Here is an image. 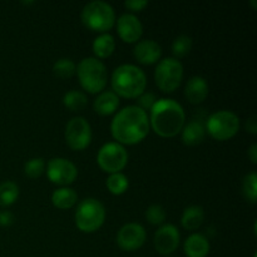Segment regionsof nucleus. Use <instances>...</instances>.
I'll list each match as a JSON object with an SVG mask.
<instances>
[{"label": "nucleus", "mask_w": 257, "mask_h": 257, "mask_svg": "<svg viewBox=\"0 0 257 257\" xmlns=\"http://www.w3.org/2000/svg\"><path fill=\"white\" fill-rule=\"evenodd\" d=\"M147 238L145 227L140 223L130 222L120 227L117 233V243L122 250L135 251L142 247Z\"/></svg>", "instance_id": "nucleus-12"}, {"label": "nucleus", "mask_w": 257, "mask_h": 257, "mask_svg": "<svg viewBox=\"0 0 257 257\" xmlns=\"http://www.w3.org/2000/svg\"><path fill=\"white\" fill-rule=\"evenodd\" d=\"M65 141L72 150H85L92 141L89 122L84 117H73L65 125Z\"/></svg>", "instance_id": "nucleus-10"}, {"label": "nucleus", "mask_w": 257, "mask_h": 257, "mask_svg": "<svg viewBox=\"0 0 257 257\" xmlns=\"http://www.w3.org/2000/svg\"><path fill=\"white\" fill-rule=\"evenodd\" d=\"M206 135V128L201 120H191L182 128V142L186 146L200 145Z\"/></svg>", "instance_id": "nucleus-19"}, {"label": "nucleus", "mask_w": 257, "mask_h": 257, "mask_svg": "<svg viewBox=\"0 0 257 257\" xmlns=\"http://www.w3.org/2000/svg\"><path fill=\"white\" fill-rule=\"evenodd\" d=\"M185 95L192 104H200L208 95L207 80L200 75H193L187 80L185 87Z\"/></svg>", "instance_id": "nucleus-16"}, {"label": "nucleus", "mask_w": 257, "mask_h": 257, "mask_svg": "<svg viewBox=\"0 0 257 257\" xmlns=\"http://www.w3.org/2000/svg\"><path fill=\"white\" fill-rule=\"evenodd\" d=\"M248 157H250L251 162L256 163L257 162V146L252 145L248 150Z\"/></svg>", "instance_id": "nucleus-35"}, {"label": "nucleus", "mask_w": 257, "mask_h": 257, "mask_svg": "<svg viewBox=\"0 0 257 257\" xmlns=\"http://www.w3.org/2000/svg\"><path fill=\"white\" fill-rule=\"evenodd\" d=\"M133 55L142 64H153L160 60L162 55V48L156 40L143 39L135 45Z\"/></svg>", "instance_id": "nucleus-15"}, {"label": "nucleus", "mask_w": 257, "mask_h": 257, "mask_svg": "<svg viewBox=\"0 0 257 257\" xmlns=\"http://www.w3.org/2000/svg\"><path fill=\"white\" fill-rule=\"evenodd\" d=\"M77 74L82 87L89 93H100L107 85V67L94 57L84 58L77 67Z\"/></svg>", "instance_id": "nucleus-4"}, {"label": "nucleus", "mask_w": 257, "mask_h": 257, "mask_svg": "<svg viewBox=\"0 0 257 257\" xmlns=\"http://www.w3.org/2000/svg\"><path fill=\"white\" fill-rule=\"evenodd\" d=\"M105 208L97 198H84L75 211V225L83 232H94L104 223Z\"/></svg>", "instance_id": "nucleus-6"}, {"label": "nucleus", "mask_w": 257, "mask_h": 257, "mask_svg": "<svg viewBox=\"0 0 257 257\" xmlns=\"http://www.w3.org/2000/svg\"><path fill=\"white\" fill-rule=\"evenodd\" d=\"M183 78V65L176 58H165L160 60L155 70L157 87L165 93H172L181 85Z\"/></svg>", "instance_id": "nucleus-8"}, {"label": "nucleus", "mask_w": 257, "mask_h": 257, "mask_svg": "<svg viewBox=\"0 0 257 257\" xmlns=\"http://www.w3.org/2000/svg\"><path fill=\"white\" fill-rule=\"evenodd\" d=\"M78 195L73 188L60 187L52 195V202L59 210H68L77 203Z\"/></svg>", "instance_id": "nucleus-21"}, {"label": "nucleus", "mask_w": 257, "mask_h": 257, "mask_svg": "<svg viewBox=\"0 0 257 257\" xmlns=\"http://www.w3.org/2000/svg\"><path fill=\"white\" fill-rule=\"evenodd\" d=\"M115 49V40L109 33H102L93 42V52L98 58H108Z\"/></svg>", "instance_id": "nucleus-22"}, {"label": "nucleus", "mask_w": 257, "mask_h": 257, "mask_svg": "<svg viewBox=\"0 0 257 257\" xmlns=\"http://www.w3.org/2000/svg\"><path fill=\"white\" fill-rule=\"evenodd\" d=\"M210 248V241L202 233H192L183 243V251L187 257H206Z\"/></svg>", "instance_id": "nucleus-17"}, {"label": "nucleus", "mask_w": 257, "mask_h": 257, "mask_svg": "<svg viewBox=\"0 0 257 257\" xmlns=\"http://www.w3.org/2000/svg\"><path fill=\"white\" fill-rule=\"evenodd\" d=\"M147 77L140 67L133 64H122L113 70L112 88L118 97L138 98L145 93Z\"/></svg>", "instance_id": "nucleus-3"}, {"label": "nucleus", "mask_w": 257, "mask_h": 257, "mask_svg": "<svg viewBox=\"0 0 257 257\" xmlns=\"http://www.w3.org/2000/svg\"><path fill=\"white\" fill-rule=\"evenodd\" d=\"M186 114L182 105L171 98L157 99L151 108L150 125L161 137H175L185 125Z\"/></svg>", "instance_id": "nucleus-2"}, {"label": "nucleus", "mask_w": 257, "mask_h": 257, "mask_svg": "<svg viewBox=\"0 0 257 257\" xmlns=\"http://www.w3.org/2000/svg\"><path fill=\"white\" fill-rule=\"evenodd\" d=\"M180 240L181 235L178 228L171 223H165L156 231L153 245H155L156 251L158 253L168 256L177 250Z\"/></svg>", "instance_id": "nucleus-13"}, {"label": "nucleus", "mask_w": 257, "mask_h": 257, "mask_svg": "<svg viewBox=\"0 0 257 257\" xmlns=\"http://www.w3.org/2000/svg\"><path fill=\"white\" fill-rule=\"evenodd\" d=\"M45 168V162L43 158L35 157L30 158L29 161H27L24 166V172L25 175L29 176L30 178H38L42 176V173L44 172Z\"/></svg>", "instance_id": "nucleus-30"}, {"label": "nucleus", "mask_w": 257, "mask_h": 257, "mask_svg": "<svg viewBox=\"0 0 257 257\" xmlns=\"http://www.w3.org/2000/svg\"><path fill=\"white\" fill-rule=\"evenodd\" d=\"M47 175L53 183L67 187L77 180L78 168L67 158H52L47 165Z\"/></svg>", "instance_id": "nucleus-11"}, {"label": "nucleus", "mask_w": 257, "mask_h": 257, "mask_svg": "<svg viewBox=\"0 0 257 257\" xmlns=\"http://www.w3.org/2000/svg\"><path fill=\"white\" fill-rule=\"evenodd\" d=\"M242 192L246 200L251 203H256L257 198V175L256 172H250L243 177Z\"/></svg>", "instance_id": "nucleus-28"}, {"label": "nucleus", "mask_w": 257, "mask_h": 257, "mask_svg": "<svg viewBox=\"0 0 257 257\" xmlns=\"http://www.w3.org/2000/svg\"><path fill=\"white\" fill-rule=\"evenodd\" d=\"M107 188L109 190V192L112 195L119 196L123 195L125 191L128 190V186H130V181L125 175H123L122 172L117 173H110L107 178Z\"/></svg>", "instance_id": "nucleus-25"}, {"label": "nucleus", "mask_w": 257, "mask_h": 257, "mask_svg": "<svg viewBox=\"0 0 257 257\" xmlns=\"http://www.w3.org/2000/svg\"><path fill=\"white\" fill-rule=\"evenodd\" d=\"M146 220H147L151 225H163V222L166 221L165 208L161 205H151L150 207L146 210Z\"/></svg>", "instance_id": "nucleus-29"}, {"label": "nucleus", "mask_w": 257, "mask_h": 257, "mask_svg": "<svg viewBox=\"0 0 257 257\" xmlns=\"http://www.w3.org/2000/svg\"><path fill=\"white\" fill-rule=\"evenodd\" d=\"M63 104L68 109L72 110V112H78V110H82L87 107L88 98L80 90L72 89L64 94V97H63Z\"/></svg>", "instance_id": "nucleus-23"}, {"label": "nucleus", "mask_w": 257, "mask_h": 257, "mask_svg": "<svg viewBox=\"0 0 257 257\" xmlns=\"http://www.w3.org/2000/svg\"><path fill=\"white\" fill-rule=\"evenodd\" d=\"M53 73L60 79H68L77 73V65L69 58H60L53 65Z\"/></svg>", "instance_id": "nucleus-26"}, {"label": "nucleus", "mask_w": 257, "mask_h": 257, "mask_svg": "<svg viewBox=\"0 0 257 257\" xmlns=\"http://www.w3.org/2000/svg\"><path fill=\"white\" fill-rule=\"evenodd\" d=\"M117 30L123 42L137 43V40L142 37L143 25L136 15L124 13L118 18Z\"/></svg>", "instance_id": "nucleus-14"}, {"label": "nucleus", "mask_w": 257, "mask_h": 257, "mask_svg": "<svg viewBox=\"0 0 257 257\" xmlns=\"http://www.w3.org/2000/svg\"><path fill=\"white\" fill-rule=\"evenodd\" d=\"M246 130H247L250 133H252V135H256L257 124H256V118L255 117H251L250 119L246 122Z\"/></svg>", "instance_id": "nucleus-34"}, {"label": "nucleus", "mask_w": 257, "mask_h": 257, "mask_svg": "<svg viewBox=\"0 0 257 257\" xmlns=\"http://www.w3.org/2000/svg\"><path fill=\"white\" fill-rule=\"evenodd\" d=\"M147 0H127V2H124V7L132 10V12H140L143 8L147 7Z\"/></svg>", "instance_id": "nucleus-32"}, {"label": "nucleus", "mask_w": 257, "mask_h": 257, "mask_svg": "<svg viewBox=\"0 0 257 257\" xmlns=\"http://www.w3.org/2000/svg\"><path fill=\"white\" fill-rule=\"evenodd\" d=\"M191 49H192V38L188 37V35H178V37L173 40L172 53L176 57V59H177V58L186 57V55L191 52Z\"/></svg>", "instance_id": "nucleus-27"}, {"label": "nucleus", "mask_w": 257, "mask_h": 257, "mask_svg": "<svg viewBox=\"0 0 257 257\" xmlns=\"http://www.w3.org/2000/svg\"><path fill=\"white\" fill-rule=\"evenodd\" d=\"M19 197V186L13 181L0 183V206L8 207L13 205Z\"/></svg>", "instance_id": "nucleus-24"}, {"label": "nucleus", "mask_w": 257, "mask_h": 257, "mask_svg": "<svg viewBox=\"0 0 257 257\" xmlns=\"http://www.w3.org/2000/svg\"><path fill=\"white\" fill-rule=\"evenodd\" d=\"M150 127L147 112L137 105H127L113 117L110 132L119 145H136L147 137Z\"/></svg>", "instance_id": "nucleus-1"}, {"label": "nucleus", "mask_w": 257, "mask_h": 257, "mask_svg": "<svg viewBox=\"0 0 257 257\" xmlns=\"http://www.w3.org/2000/svg\"><path fill=\"white\" fill-rule=\"evenodd\" d=\"M203 220H205V211L201 206H190V207L185 208L181 217V223H182L183 228L188 231L197 230L201 225H202Z\"/></svg>", "instance_id": "nucleus-20"}, {"label": "nucleus", "mask_w": 257, "mask_h": 257, "mask_svg": "<svg viewBox=\"0 0 257 257\" xmlns=\"http://www.w3.org/2000/svg\"><path fill=\"white\" fill-rule=\"evenodd\" d=\"M82 22L89 29L99 33H107L115 23V13L112 5L102 0L90 2L83 8Z\"/></svg>", "instance_id": "nucleus-5"}, {"label": "nucleus", "mask_w": 257, "mask_h": 257, "mask_svg": "<svg viewBox=\"0 0 257 257\" xmlns=\"http://www.w3.org/2000/svg\"><path fill=\"white\" fill-rule=\"evenodd\" d=\"M97 162L104 172H120L128 163V152L118 142H108L98 151Z\"/></svg>", "instance_id": "nucleus-9"}, {"label": "nucleus", "mask_w": 257, "mask_h": 257, "mask_svg": "<svg viewBox=\"0 0 257 257\" xmlns=\"http://www.w3.org/2000/svg\"><path fill=\"white\" fill-rule=\"evenodd\" d=\"M119 105V97L115 94L113 90H105V92L99 93L94 99L93 107L94 110L100 115H109L117 110Z\"/></svg>", "instance_id": "nucleus-18"}, {"label": "nucleus", "mask_w": 257, "mask_h": 257, "mask_svg": "<svg viewBox=\"0 0 257 257\" xmlns=\"http://www.w3.org/2000/svg\"><path fill=\"white\" fill-rule=\"evenodd\" d=\"M156 102H157V98H156V95L153 94V93H142V94L138 97L137 107H140L141 109H143L146 112L147 109L151 110V108L155 105Z\"/></svg>", "instance_id": "nucleus-31"}, {"label": "nucleus", "mask_w": 257, "mask_h": 257, "mask_svg": "<svg viewBox=\"0 0 257 257\" xmlns=\"http://www.w3.org/2000/svg\"><path fill=\"white\" fill-rule=\"evenodd\" d=\"M206 130L217 141H227L240 130V118L232 110H217L207 118Z\"/></svg>", "instance_id": "nucleus-7"}, {"label": "nucleus", "mask_w": 257, "mask_h": 257, "mask_svg": "<svg viewBox=\"0 0 257 257\" xmlns=\"http://www.w3.org/2000/svg\"><path fill=\"white\" fill-rule=\"evenodd\" d=\"M14 221L13 213L9 211H2L0 212V226H10Z\"/></svg>", "instance_id": "nucleus-33"}, {"label": "nucleus", "mask_w": 257, "mask_h": 257, "mask_svg": "<svg viewBox=\"0 0 257 257\" xmlns=\"http://www.w3.org/2000/svg\"><path fill=\"white\" fill-rule=\"evenodd\" d=\"M167 257H172V256H167Z\"/></svg>", "instance_id": "nucleus-36"}]
</instances>
